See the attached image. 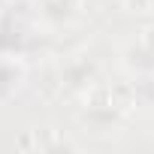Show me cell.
<instances>
[{"label":"cell","mask_w":154,"mask_h":154,"mask_svg":"<svg viewBox=\"0 0 154 154\" xmlns=\"http://www.w3.org/2000/svg\"><path fill=\"white\" fill-rule=\"evenodd\" d=\"M136 106V88H130V85H118V88H112V109H118V112H130Z\"/></svg>","instance_id":"obj_1"},{"label":"cell","mask_w":154,"mask_h":154,"mask_svg":"<svg viewBox=\"0 0 154 154\" xmlns=\"http://www.w3.org/2000/svg\"><path fill=\"white\" fill-rule=\"evenodd\" d=\"M139 42H142V48L148 54H154V24H148V27L139 30Z\"/></svg>","instance_id":"obj_2"},{"label":"cell","mask_w":154,"mask_h":154,"mask_svg":"<svg viewBox=\"0 0 154 154\" xmlns=\"http://www.w3.org/2000/svg\"><path fill=\"white\" fill-rule=\"evenodd\" d=\"M124 6H127L130 12H151V9H154L151 0H124Z\"/></svg>","instance_id":"obj_3"},{"label":"cell","mask_w":154,"mask_h":154,"mask_svg":"<svg viewBox=\"0 0 154 154\" xmlns=\"http://www.w3.org/2000/svg\"><path fill=\"white\" fill-rule=\"evenodd\" d=\"M18 148H33V139H30V136H27V133H24V136H21V139H18Z\"/></svg>","instance_id":"obj_4"},{"label":"cell","mask_w":154,"mask_h":154,"mask_svg":"<svg viewBox=\"0 0 154 154\" xmlns=\"http://www.w3.org/2000/svg\"><path fill=\"white\" fill-rule=\"evenodd\" d=\"M63 3H75V0H63Z\"/></svg>","instance_id":"obj_5"},{"label":"cell","mask_w":154,"mask_h":154,"mask_svg":"<svg viewBox=\"0 0 154 154\" xmlns=\"http://www.w3.org/2000/svg\"><path fill=\"white\" fill-rule=\"evenodd\" d=\"M151 3H154V0H151Z\"/></svg>","instance_id":"obj_6"}]
</instances>
